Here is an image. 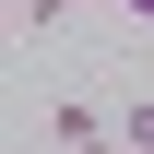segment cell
I'll use <instances>...</instances> for the list:
<instances>
[{"label":"cell","mask_w":154,"mask_h":154,"mask_svg":"<svg viewBox=\"0 0 154 154\" xmlns=\"http://www.w3.org/2000/svg\"><path fill=\"white\" fill-rule=\"evenodd\" d=\"M95 131H107V119L83 107V95H59V107H48V142H95Z\"/></svg>","instance_id":"obj_1"},{"label":"cell","mask_w":154,"mask_h":154,"mask_svg":"<svg viewBox=\"0 0 154 154\" xmlns=\"http://www.w3.org/2000/svg\"><path fill=\"white\" fill-rule=\"evenodd\" d=\"M119 154H154V107H131V119H119Z\"/></svg>","instance_id":"obj_2"},{"label":"cell","mask_w":154,"mask_h":154,"mask_svg":"<svg viewBox=\"0 0 154 154\" xmlns=\"http://www.w3.org/2000/svg\"><path fill=\"white\" fill-rule=\"evenodd\" d=\"M24 24H36V36H48V24H71V0H24Z\"/></svg>","instance_id":"obj_3"},{"label":"cell","mask_w":154,"mask_h":154,"mask_svg":"<svg viewBox=\"0 0 154 154\" xmlns=\"http://www.w3.org/2000/svg\"><path fill=\"white\" fill-rule=\"evenodd\" d=\"M59 154H119V131H95V142H59Z\"/></svg>","instance_id":"obj_4"},{"label":"cell","mask_w":154,"mask_h":154,"mask_svg":"<svg viewBox=\"0 0 154 154\" xmlns=\"http://www.w3.org/2000/svg\"><path fill=\"white\" fill-rule=\"evenodd\" d=\"M131 24H154V0H131Z\"/></svg>","instance_id":"obj_5"},{"label":"cell","mask_w":154,"mask_h":154,"mask_svg":"<svg viewBox=\"0 0 154 154\" xmlns=\"http://www.w3.org/2000/svg\"><path fill=\"white\" fill-rule=\"evenodd\" d=\"M0 36H12V12H0Z\"/></svg>","instance_id":"obj_6"}]
</instances>
